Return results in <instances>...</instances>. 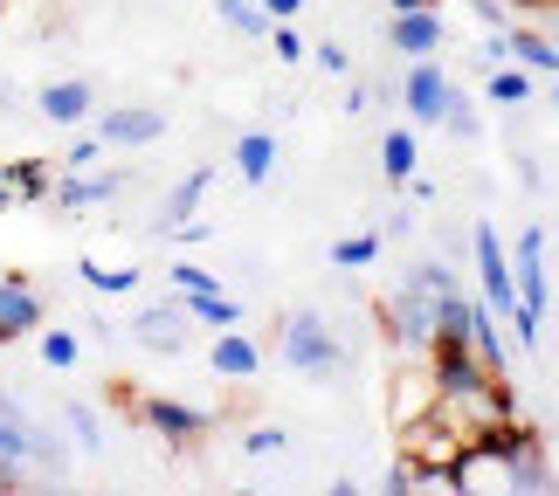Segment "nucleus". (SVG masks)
Segmentation results:
<instances>
[{"label":"nucleus","instance_id":"1","mask_svg":"<svg viewBox=\"0 0 559 496\" xmlns=\"http://www.w3.org/2000/svg\"><path fill=\"white\" fill-rule=\"evenodd\" d=\"M456 290H463V283H456L442 263H415V269L394 283V297L380 304V325H386V338L401 344V359H428V352H436L442 304H449Z\"/></svg>","mask_w":559,"mask_h":496},{"label":"nucleus","instance_id":"2","mask_svg":"<svg viewBox=\"0 0 559 496\" xmlns=\"http://www.w3.org/2000/svg\"><path fill=\"white\" fill-rule=\"evenodd\" d=\"M436 421H449V427H456V441L498 435L504 421H519L511 379H504V373H477L469 386H442V400H436Z\"/></svg>","mask_w":559,"mask_h":496},{"label":"nucleus","instance_id":"3","mask_svg":"<svg viewBox=\"0 0 559 496\" xmlns=\"http://www.w3.org/2000/svg\"><path fill=\"white\" fill-rule=\"evenodd\" d=\"M511 283H519V311L504 317L511 325V338L525 344H539V331H546V234H539V221H532L519 242H511Z\"/></svg>","mask_w":559,"mask_h":496},{"label":"nucleus","instance_id":"4","mask_svg":"<svg viewBox=\"0 0 559 496\" xmlns=\"http://www.w3.org/2000/svg\"><path fill=\"white\" fill-rule=\"evenodd\" d=\"M449 483L456 496H519V462H511L504 441H463L456 462H449Z\"/></svg>","mask_w":559,"mask_h":496},{"label":"nucleus","instance_id":"5","mask_svg":"<svg viewBox=\"0 0 559 496\" xmlns=\"http://www.w3.org/2000/svg\"><path fill=\"white\" fill-rule=\"evenodd\" d=\"M276 352H284V365H297V373H311V379H332L338 365H346V352H338V338H332V325L318 311H290Z\"/></svg>","mask_w":559,"mask_h":496},{"label":"nucleus","instance_id":"6","mask_svg":"<svg viewBox=\"0 0 559 496\" xmlns=\"http://www.w3.org/2000/svg\"><path fill=\"white\" fill-rule=\"evenodd\" d=\"M436 400H442V386H436V365L428 359H401L394 365V379H386V427H415L436 414Z\"/></svg>","mask_w":559,"mask_h":496},{"label":"nucleus","instance_id":"7","mask_svg":"<svg viewBox=\"0 0 559 496\" xmlns=\"http://www.w3.org/2000/svg\"><path fill=\"white\" fill-rule=\"evenodd\" d=\"M449 97H456V83L442 76V62L415 56V70L401 76V111L415 118V124H442L449 118Z\"/></svg>","mask_w":559,"mask_h":496},{"label":"nucleus","instance_id":"8","mask_svg":"<svg viewBox=\"0 0 559 496\" xmlns=\"http://www.w3.org/2000/svg\"><path fill=\"white\" fill-rule=\"evenodd\" d=\"M477 283H484V304L511 317L519 311V283H511V249H504V234L498 228H477Z\"/></svg>","mask_w":559,"mask_h":496},{"label":"nucleus","instance_id":"9","mask_svg":"<svg viewBox=\"0 0 559 496\" xmlns=\"http://www.w3.org/2000/svg\"><path fill=\"white\" fill-rule=\"evenodd\" d=\"M132 338L145 344V352H187V338H193V317H187V297L174 290V304H145L139 317H132Z\"/></svg>","mask_w":559,"mask_h":496},{"label":"nucleus","instance_id":"10","mask_svg":"<svg viewBox=\"0 0 559 496\" xmlns=\"http://www.w3.org/2000/svg\"><path fill=\"white\" fill-rule=\"evenodd\" d=\"M132 414L153 427L159 441H201L207 435V414L201 407H187V400H166V394H145V400H132Z\"/></svg>","mask_w":559,"mask_h":496},{"label":"nucleus","instance_id":"11","mask_svg":"<svg viewBox=\"0 0 559 496\" xmlns=\"http://www.w3.org/2000/svg\"><path fill=\"white\" fill-rule=\"evenodd\" d=\"M28 331H41V290L28 283V276L0 269V344H14Z\"/></svg>","mask_w":559,"mask_h":496},{"label":"nucleus","instance_id":"12","mask_svg":"<svg viewBox=\"0 0 559 496\" xmlns=\"http://www.w3.org/2000/svg\"><path fill=\"white\" fill-rule=\"evenodd\" d=\"M166 132V111L153 104H118V111H97V138L104 145H153Z\"/></svg>","mask_w":559,"mask_h":496},{"label":"nucleus","instance_id":"13","mask_svg":"<svg viewBox=\"0 0 559 496\" xmlns=\"http://www.w3.org/2000/svg\"><path fill=\"white\" fill-rule=\"evenodd\" d=\"M35 111L49 118V124H83V118L97 111V90H91V83H83V76L41 83V90H35Z\"/></svg>","mask_w":559,"mask_h":496},{"label":"nucleus","instance_id":"14","mask_svg":"<svg viewBox=\"0 0 559 496\" xmlns=\"http://www.w3.org/2000/svg\"><path fill=\"white\" fill-rule=\"evenodd\" d=\"M118 186H124V172H62V180L49 186V201H56L62 214H83V207L111 201Z\"/></svg>","mask_w":559,"mask_h":496},{"label":"nucleus","instance_id":"15","mask_svg":"<svg viewBox=\"0 0 559 496\" xmlns=\"http://www.w3.org/2000/svg\"><path fill=\"white\" fill-rule=\"evenodd\" d=\"M386 35H394L401 56H436V49H442V21H436V8H401Z\"/></svg>","mask_w":559,"mask_h":496},{"label":"nucleus","instance_id":"16","mask_svg":"<svg viewBox=\"0 0 559 496\" xmlns=\"http://www.w3.org/2000/svg\"><path fill=\"white\" fill-rule=\"evenodd\" d=\"M207 186H214V166H193L187 180H180L174 193H166V207H159V221H153V228H166V234H174L180 221H193V207L207 201Z\"/></svg>","mask_w":559,"mask_h":496},{"label":"nucleus","instance_id":"17","mask_svg":"<svg viewBox=\"0 0 559 496\" xmlns=\"http://www.w3.org/2000/svg\"><path fill=\"white\" fill-rule=\"evenodd\" d=\"M504 49H511V62H525V70L559 76V41L539 35V28H525V21H511V28H504Z\"/></svg>","mask_w":559,"mask_h":496},{"label":"nucleus","instance_id":"18","mask_svg":"<svg viewBox=\"0 0 559 496\" xmlns=\"http://www.w3.org/2000/svg\"><path fill=\"white\" fill-rule=\"evenodd\" d=\"M207 365H214V373H222V379H255V365H263V352H255V338H242V331L228 325L222 338H214Z\"/></svg>","mask_w":559,"mask_h":496},{"label":"nucleus","instance_id":"19","mask_svg":"<svg viewBox=\"0 0 559 496\" xmlns=\"http://www.w3.org/2000/svg\"><path fill=\"white\" fill-rule=\"evenodd\" d=\"M235 172H242L249 186H263L276 172V138L270 132H242V138H235Z\"/></svg>","mask_w":559,"mask_h":496},{"label":"nucleus","instance_id":"20","mask_svg":"<svg viewBox=\"0 0 559 496\" xmlns=\"http://www.w3.org/2000/svg\"><path fill=\"white\" fill-rule=\"evenodd\" d=\"M484 97H490V104H525V97H532V70H525V62H490Z\"/></svg>","mask_w":559,"mask_h":496},{"label":"nucleus","instance_id":"21","mask_svg":"<svg viewBox=\"0 0 559 496\" xmlns=\"http://www.w3.org/2000/svg\"><path fill=\"white\" fill-rule=\"evenodd\" d=\"M380 166H386V180H394V186H407V180H415V166H421V145H415V132H386V138H380Z\"/></svg>","mask_w":559,"mask_h":496},{"label":"nucleus","instance_id":"22","mask_svg":"<svg viewBox=\"0 0 559 496\" xmlns=\"http://www.w3.org/2000/svg\"><path fill=\"white\" fill-rule=\"evenodd\" d=\"M469 352H477L490 373H504V317L490 311V304H477V331H469Z\"/></svg>","mask_w":559,"mask_h":496},{"label":"nucleus","instance_id":"23","mask_svg":"<svg viewBox=\"0 0 559 496\" xmlns=\"http://www.w3.org/2000/svg\"><path fill=\"white\" fill-rule=\"evenodd\" d=\"M8 180H14V201H49L56 166L49 159H8Z\"/></svg>","mask_w":559,"mask_h":496},{"label":"nucleus","instance_id":"24","mask_svg":"<svg viewBox=\"0 0 559 496\" xmlns=\"http://www.w3.org/2000/svg\"><path fill=\"white\" fill-rule=\"evenodd\" d=\"M222 21L235 35H249V41H270V28H276V14L263 8V0H222Z\"/></svg>","mask_w":559,"mask_h":496},{"label":"nucleus","instance_id":"25","mask_svg":"<svg viewBox=\"0 0 559 496\" xmlns=\"http://www.w3.org/2000/svg\"><path fill=\"white\" fill-rule=\"evenodd\" d=\"M187 317L193 325H207V331H228V325H242V304L222 290H207V297H187Z\"/></svg>","mask_w":559,"mask_h":496},{"label":"nucleus","instance_id":"26","mask_svg":"<svg viewBox=\"0 0 559 496\" xmlns=\"http://www.w3.org/2000/svg\"><path fill=\"white\" fill-rule=\"evenodd\" d=\"M83 283L97 297H132L139 290V269H104V263H83Z\"/></svg>","mask_w":559,"mask_h":496},{"label":"nucleus","instance_id":"27","mask_svg":"<svg viewBox=\"0 0 559 496\" xmlns=\"http://www.w3.org/2000/svg\"><path fill=\"white\" fill-rule=\"evenodd\" d=\"M83 359V338L76 331H41V365H56V373H70Z\"/></svg>","mask_w":559,"mask_h":496},{"label":"nucleus","instance_id":"28","mask_svg":"<svg viewBox=\"0 0 559 496\" xmlns=\"http://www.w3.org/2000/svg\"><path fill=\"white\" fill-rule=\"evenodd\" d=\"M380 255V234H346V242H332V263L338 269H367Z\"/></svg>","mask_w":559,"mask_h":496},{"label":"nucleus","instance_id":"29","mask_svg":"<svg viewBox=\"0 0 559 496\" xmlns=\"http://www.w3.org/2000/svg\"><path fill=\"white\" fill-rule=\"evenodd\" d=\"M166 276H174V290H180V297H207V290H222V276L201 269V263H174Z\"/></svg>","mask_w":559,"mask_h":496},{"label":"nucleus","instance_id":"30","mask_svg":"<svg viewBox=\"0 0 559 496\" xmlns=\"http://www.w3.org/2000/svg\"><path fill=\"white\" fill-rule=\"evenodd\" d=\"M62 421H70V435H76V448H91V456H97V448H104V427H97V414H91V407H83V400H70V414H62Z\"/></svg>","mask_w":559,"mask_h":496},{"label":"nucleus","instance_id":"31","mask_svg":"<svg viewBox=\"0 0 559 496\" xmlns=\"http://www.w3.org/2000/svg\"><path fill=\"white\" fill-rule=\"evenodd\" d=\"M242 448H249V456H284V448H290V435H284V427H249V435H242Z\"/></svg>","mask_w":559,"mask_h":496},{"label":"nucleus","instance_id":"32","mask_svg":"<svg viewBox=\"0 0 559 496\" xmlns=\"http://www.w3.org/2000/svg\"><path fill=\"white\" fill-rule=\"evenodd\" d=\"M442 132H456V138H477V111H469V97H449V118H442Z\"/></svg>","mask_w":559,"mask_h":496},{"label":"nucleus","instance_id":"33","mask_svg":"<svg viewBox=\"0 0 559 496\" xmlns=\"http://www.w3.org/2000/svg\"><path fill=\"white\" fill-rule=\"evenodd\" d=\"M270 49L284 56V62H305V35H297L290 21H276V28H270Z\"/></svg>","mask_w":559,"mask_h":496},{"label":"nucleus","instance_id":"34","mask_svg":"<svg viewBox=\"0 0 559 496\" xmlns=\"http://www.w3.org/2000/svg\"><path fill=\"white\" fill-rule=\"evenodd\" d=\"M97 153H104V138L91 132V138H76L70 153H62V166H70V172H91V166H97Z\"/></svg>","mask_w":559,"mask_h":496},{"label":"nucleus","instance_id":"35","mask_svg":"<svg viewBox=\"0 0 559 496\" xmlns=\"http://www.w3.org/2000/svg\"><path fill=\"white\" fill-rule=\"evenodd\" d=\"M311 56H318V70H325V76H346V70H353V56L338 49V41H318Z\"/></svg>","mask_w":559,"mask_h":496},{"label":"nucleus","instance_id":"36","mask_svg":"<svg viewBox=\"0 0 559 496\" xmlns=\"http://www.w3.org/2000/svg\"><path fill=\"white\" fill-rule=\"evenodd\" d=\"M263 8H270V14H276V21H290V14H297V8H305V0H263Z\"/></svg>","mask_w":559,"mask_h":496},{"label":"nucleus","instance_id":"37","mask_svg":"<svg viewBox=\"0 0 559 496\" xmlns=\"http://www.w3.org/2000/svg\"><path fill=\"white\" fill-rule=\"evenodd\" d=\"M0 207H21L14 201V180H8V159H0Z\"/></svg>","mask_w":559,"mask_h":496},{"label":"nucleus","instance_id":"38","mask_svg":"<svg viewBox=\"0 0 559 496\" xmlns=\"http://www.w3.org/2000/svg\"><path fill=\"white\" fill-rule=\"evenodd\" d=\"M386 8H394V14H401V8H428V0H386Z\"/></svg>","mask_w":559,"mask_h":496},{"label":"nucleus","instance_id":"39","mask_svg":"<svg viewBox=\"0 0 559 496\" xmlns=\"http://www.w3.org/2000/svg\"><path fill=\"white\" fill-rule=\"evenodd\" d=\"M552 97H559V76H552Z\"/></svg>","mask_w":559,"mask_h":496},{"label":"nucleus","instance_id":"40","mask_svg":"<svg viewBox=\"0 0 559 496\" xmlns=\"http://www.w3.org/2000/svg\"><path fill=\"white\" fill-rule=\"evenodd\" d=\"M428 8H436V0H428Z\"/></svg>","mask_w":559,"mask_h":496}]
</instances>
